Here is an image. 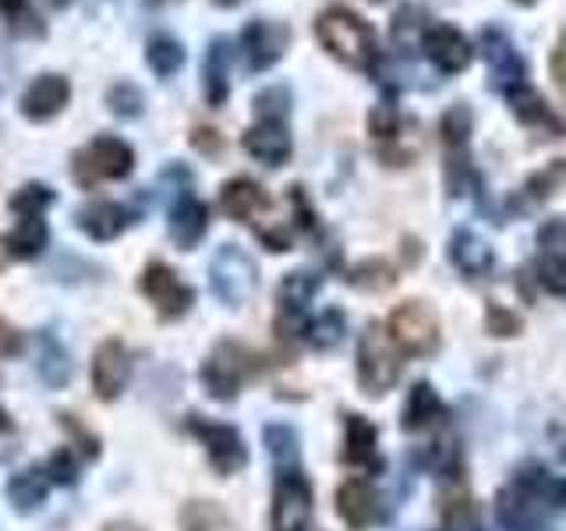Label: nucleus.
<instances>
[{
    "label": "nucleus",
    "mask_w": 566,
    "mask_h": 531,
    "mask_svg": "<svg viewBox=\"0 0 566 531\" xmlns=\"http://www.w3.org/2000/svg\"><path fill=\"white\" fill-rule=\"evenodd\" d=\"M566 507V478H556L542 468L513 475L495 496V518L510 531H538L556 510Z\"/></svg>",
    "instance_id": "obj_1"
},
{
    "label": "nucleus",
    "mask_w": 566,
    "mask_h": 531,
    "mask_svg": "<svg viewBox=\"0 0 566 531\" xmlns=\"http://www.w3.org/2000/svg\"><path fill=\"white\" fill-rule=\"evenodd\" d=\"M315 40L333 61H340L350 71H361V75H376L379 71V35L347 4H329L315 14Z\"/></svg>",
    "instance_id": "obj_2"
},
{
    "label": "nucleus",
    "mask_w": 566,
    "mask_h": 531,
    "mask_svg": "<svg viewBox=\"0 0 566 531\" xmlns=\"http://www.w3.org/2000/svg\"><path fill=\"white\" fill-rule=\"evenodd\" d=\"M135 170V149L117 135H96L88 146L71 156V177L82 188H96L103 181H124Z\"/></svg>",
    "instance_id": "obj_3"
},
{
    "label": "nucleus",
    "mask_w": 566,
    "mask_h": 531,
    "mask_svg": "<svg viewBox=\"0 0 566 531\" xmlns=\"http://www.w3.org/2000/svg\"><path fill=\"white\" fill-rule=\"evenodd\" d=\"M400 347L386 326H368L358 341V383L368 397H382L400 379Z\"/></svg>",
    "instance_id": "obj_4"
},
{
    "label": "nucleus",
    "mask_w": 566,
    "mask_h": 531,
    "mask_svg": "<svg viewBox=\"0 0 566 531\" xmlns=\"http://www.w3.org/2000/svg\"><path fill=\"white\" fill-rule=\"evenodd\" d=\"M209 288L223 305L241 309L259 288V266L241 244H220L209 262Z\"/></svg>",
    "instance_id": "obj_5"
},
{
    "label": "nucleus",
    "mask_w": 566,
    "mask_h": 531,
    "mask_svg": "<svg viewBox=\"0 0 566 531\" xmlns=\"http://www.w3.org/2000/svg\"><path fill=\"white\" fill-rule=\"evenodd\" d=\"M386 330L394 336V344L403 354H411V358H424V354L439 347V315L432 312V305H424L418 298L403 301V305L389 312Z\"/></svg>",
    "instance_id": "obj_6"
},
{
    "label": "nucleus",
    "mask_w": 566,
    "mask_h": 531,
    "mask_svg": "<svg viewBox=\"0 0 566 531\" xmlns=\"http://www.w3.org/2000/svg\"><path fill=\"white\" fill-rule=\"evenodd\" d=\"M478 46H482V58L489 67V85L495 93L506 96L513 85L527 82V64L521 58L517 43H513V35L503 25H485L478 32Z\"/></svg>",
    "instance_id": "obj_7"
},
{
    "label": "nucleus",
    "mask_w": 566,
    "mask_h": 531,
    "mask_svg": "<svg viewBox=\"0 0 566 531\" xmlns=\"http://www.w3.org/2000/svg\"><path fill=\"white\" fill-rule=\"evenodd\" d=\"M312 524V486L301 468H283L273 489L270 531H308Z\"/></svg>",
    "instance_id": "obj_8"
},
{
    "label": "nucleus",
    "mask_w": 566,
    "mask_h": 531,
    "mask_svg": "<svg viewBox=\"0 0 566 531\" xmlns=\"http://www.w3.org/2000/svg\"><path fill=\"white\" fill-rule=\"evenodd\" d=\"M291 25L283 22H273V18H255V22H248L241 29V53H244V67L252 71V75H262V71H270L283 61V53L291 50Z\"/></svg>",
    "instance_id": "obj_9"
},
{
    "label": "nucleus",
    "mask_w": 566,
    "mask_h": 531,
    "mask_svg": "<svg viewBox=\"0 0 566 531\" xmlns=\"http://www.w3.org/2000/svg\"><path fill=\"white\" fill-rule=\"evenodd\" d=\"M424 61H429L439 75H460V71H468L471 61H474V46L464 32L450 22H429L418 40Z\"/></svg>",
    "instance_id": "obj_10"
},
{
    "label": "nucleus",
    "mask_w": 566,
    "mask_h": 531,
    "mask_svg": "<svg viewBox=\"0 0 566 531\" xmlns=\"http://www.w3.org/2000/svg\"><path fill=\"white\" fill-rule=\"evenodd\" d=\"M188 429L202 439L209 465L217 468L220 475H234L248 465V450H244V439L234 425H223V421H206L199 415L188 418Z\"/></svg>",
    "instance_id": "obj_11"
},
{
    "label": "nucleus",
    "mask_w": 566,
    "mask_h": 531,
    "mask_svg": "<svg viewBox=\"0 0 566 531\" xmlns=\"http://www.w3.org/2000/svg\"><path fill=\"white\" fill-rule=\"evenodd\" d=\"M138 291L153 301L156 312L164 319H181L195 301V291L170 270L167 262H149L146 270H142Z\"/></svg>",
    "instance_id": "obj_12"
},
{
    "label": "nucleus",
    "mask_w": 566,
    "mask_h": 531,
    "mask_svg": "<svg viewBox=\"0 0 566 531\" xmlns=\"http://www.w3.org/2000/svg\"><path fill=\"white\" fill-rule=\"evenodd\" d=\"M71 103V82L57 71H43V75H35L25 93L18 96V114L32 124H43V121H53L64 106Z\"/></svg>",
    "instance_id": "obj_13"
},
{
    "label": "nucleus",
    "mask_w": 566,
    "mask_h": 531,
    "mask_svg": "<svg viewBox=\"0 0 566 531\" xmlns=\"http://www.w3.org/2000/svg\"><path fill=\"white\" fill-rule=\"evenodd\" d=\"M248 362H252V358H248L238 344H220L217 351H212L206 358V365H202V383L209 389V397L234 400L244 376H248V368H252Z\"/></svg>",
    "instance_id": "obj_14"
},
{
    "label": "nucleus",
    "mask_w": 566,
    "mask_h": 531,
    "mask_svg": "<svg viewBox=\"0 0 566 531\" xmlns=\"http://www.w3.org/2000/svg\"><path fill=\"white\" fill-rule=\"evenodd\" d=\"M132 379V354L120 341H103L93 354V389L99 400H117Z\"/></svg>",
    "instance_id": "obj_15"
},
{
    "label": "nucleus",
    "mask_w": 566,
    "mask_h": 531,
    "mask_svg": "<svg viewBox=\"0 0 566 531\" xmlns=\"http://www.w3.org/2000/svg\"><path fill=\"white\" fill-rule=\"evenodd\" d=\"M244 153L259 159L265 167H283L294 153V138L287 132V121H255L252 128L241 135Z\"/></svg>",
    "instance_id": "obj_16"
},
{
    "label": "nucleus",
    "mask_w": 566,
    "mask_h": 531,
    "mask_svg": "<svg viewBox=\"0 0 566 531\" xmlns=\"http://www.w3.org/2000/svg\"><path fill=\"white\" fill-rule=\"evenodd\" d=\"M506 103H510V114L517 117L524 128H538V132L553 135V138L566 135V124L556 117V111L548 106V100L538 93L535 85H527V82L513 85L506 93Z\"/></svg>",
    "instance_id": "obj_17"
},
{
    "label": "nucleus",
    "mask_w": 566,
    "mask_h": 531,
    "mask_svg": "<svg viewBox=\"0 0 566 531\" xmlns=\"http://www.w3.org/2000/svg\"><path fill=\"white\" fill-rule=\"evenodd\" d=\"M447 256L453 262V270H460L468 280H478V277H485L492 266H495V252H492V244L482 238V235H474L471 227H457L453 235H450V244H447Z\"/></svg>",
    "instance_id": "obj_18"
},
{
    "label": "nucleus",
    "mask_w": 566,
    "mask_h": 531,
    "mask_svg": "<svg viewBox=\"0 0 566 531\" xmlns=\"http://www.w3.org/2000/svg\"><path fill=\"white\" fill-rule=\"evenodd\" d=\"M170 238L174 244L181 248V252H191L195 244H199L206 238V230H209V209L202 199H195L191 191H181L177 195V202L170 206Z\"/></svg>",
    "instance_id": "obj_19"
},
{
    "label": "nucleus",
    "mask_w": 566,
    "mask_h": 531,
    "mask_svg": "<svg viewBox=\"0 0 566 531\" xmlns=\"http://www.w3.org/2000/svg\"><path fill=\"white\" fill-rule=\"evenodd\" d=\"M230 61H234V43L227 35L209 40L202 58V93L209 106H223L230 96Z\"/></svg>",
    "instance_id": "obj_20"
},
{
    "label": "nucleus",
    "mask_w": 566,
    "mask_h": 531,
    "mask_svg": "<svg viewBox=\"0 0 566 531\" xmlns=\"http://www.w3.org/2000/svg\"><path fill=\"white\" fill-rule=\"evenodd\" d=\"M75 223L78 230H85L93 241H114L120 238L124 230H128L132 223V209L128 206H120V202H111V199H103V202H88L75 212Z\"/></svg>",
    "instance_id": "obj_21"
},
{
    "label": "nucleus",
    "mask_w": 566,
    "mask_h": 531,
    "mask_svg": "<svg viewBox=\"0 0 566 531\" xmlns=\"http://www.w3.org/2000/svg\"><path fill=\"white\" fill-rule=\"evenodd\" d=\"M336 513L347 521V528L365 531L371 521L379 518V500L376 489H371L365 478H347V482L336 489Z\"/></svg>",
    "instance_id": "obj_22"
},
{
    "label": "nucleus",
    "mask_w": 566,
    "mask_h": 531,
    "mask_svg": "<svg viewBox=\"0 0 566 531\" xmlns=\"http://www.w3.org/2000/svg\"><path fill=\"white\" fill-rule=\"evenodd\" d=\"M220 206L230 220H255L259 212L270 209V195L252 177H234L220 188Z\"/></svg>",
    "instance_id": "obj_23"
},
{
    "label": "nucleus",
    "mask_w": 566,
    "mask_h": 531,
    "mask_svg": "<svg viewBox=\"0 0 566 531\" xmlns=\"http://www.w3.org/2000/svg\"><path fill=\"white\" fill-rule=\"evenodd\" d=\"M379 433L365 415H347L344 418V460L354 468H379V454H376Z\"/></svg>",
    "instance_id": "obj_24"
},
{
    "label": "nucleus",
    "mask_w": 566,
    "mask_h": 531,
    "mask_svg": "<svg viewBox=\"0 0 566 531\" xmlns=\"http://www.w3.org/2000/svg\"><path fill=\"white\" fill-rule=\"evenodd\" d=\"M35 372H40V379L50 389H64L71 383L75 365H71V354L57 336H50V333L35 336Z\"/></svg>",
    "instance_id": "obj_25"
},
{
    "label": "nucleus",
    "mask_w": 566,
    "mask_h": 531,
    "mask_svg": "<svg viewBox=\"0 0 566 531\" xmlns=\"http://www.w3.org/2000/svg\"><path fill=\"white\" fill-rule=\"evenodd\" d=\"M442 418H447V407H442L436 389L429 383H415L411 394H407V404H403V418H400L403 429L421 433V429H432V425Z\"/></svg>",
    "instance_id": "obj_26"
},
{
    "label": "nucleus",
    "mask_w": 566,
    "mask_h": 531,
    "mask_svg": "<svg viewBox=\"0 0 566 531\" xmlns=\"http://www.w3.org/2000/svg\"><path fill=\"white\" fill-rule=\"evenodd\" d=\"M146 64L156 79H170L185 67V43L170 32H153L146 40Z\"/></svg>",
    "instance_id": "obj_27"
},
{
    "label": "nucleus",
    "mask_w": 566,
    "mask_h": 531,
    "mask_svg": "<svg viewBox=\"0 0 566 531\" xmlns=\"http://www.w3.org/2000/svg\"><path fill=\"white\" fill-rule=\"evenodd\" d=\"M46 241H50V227H46L43 217H22V220H18V227L4 238L8 252L14 259H40Z\"/></svg>",
    "instance_id": "obj_28"
},
{
    "label": "nucleus",
    "mask_w": 566,
    "mask_h": 531,
    "mask_svg": "<svg viewBox=\"0 0 566 531\" xmlns=\"http://www.w3.org/2000/svg\"><path fill=\"white\" fill-rule=\"evenodd\" d=\"M471 135H474V111H471V103L447 106L442 117H439V138H442V146H447V153H464Z\"/></svg>",
    "instance_id": "obj_29"
},
{
    "label": "nucleus",
    "mask_w": 566,
    "mask_h": 531,
    "mask_svg": "<svg viewBox=\"0 0 566 531\" xmlns=\"http://www.w3.org/2000/svg\"><path fill=\"white\" fill-rule=\"evenodd\" d=\"M323 288V277H315L308 270H294L280 280V312H301L312 305V298Z\"/></svg>",
    "instance_id": "obj_30"
},
{
    "label": "nucleus",
    "mask_w": 566,
    "mask_h": 531,
    "mask_svg": "<svg viewBox=\"0 0 566 531\" xmlns=\"http://www.w3.org/2000/svg\"><path fill=\"white\" fill-rule=\"evenodd\" d=\"M347 283L358 291H368V294H382L397 283V270L386 259H361L358 266H350Z\"/></svg>",
    "instance_id": "obj_31"
},
{
    "label": "nucleus",
    "mask_w": 566,
    "mask_h": 531,
    "mask_svg": "<svg viewBox=\"0 0 566 531\" xmlns=\"http://www.w3.org/2000/svg\"><path fill=\"white\" fill-rule=\"evenodd\" d=\"M46 496V478L40 468H29V471H18L11 482H8V500L18 513H29L43 503Z\"/></svg>",
    "instance_id": "obj_32"
},
{
    "label": "nucleus",
    "mask_w": 566,
    "mask_h": 531,
    "mask_svg": "<svg viewBox=\"0 0 566 531\" xmlns=\"http://www.w3.org/2000/svg\"><path fill=\"white\" fill-rule=\"evenodd\" d=\"M439 531H482L478 521V507L468 492H447L442 496V524Z\"/></svg>",
    "instance_id": "obj_33"
},
{
    "label": "nucleus",
    "mask_w": 566,
    "mask_h": 531,
    "mask_svg": "<svg viewBox=\"0 0 566 531\" xmlns=\"http://www.w3.org/2000/svg\"><path fill=\"white\" fill-rule=\"evenodd\" d=\"M344 333H347V319H344L340 309H326L318 319H312L308 330H305L308 344H312L315 351H333L336 344L344 341Z\"/></svg>",
    "instance_id": "obj_34"
},
{
    "label": "nucleus",
    "mask_w": 566,
    "mask_h": 531,
    "mask_svg": "<svg viewBox=\"0 0 566 531\" xmlns=\"http://www.w3.org/2000/svg\"><path fill=\"white\" fill-rule=\"evenodd\" d=\"M181 528L185 531H234V524H230L227 513L209 503V500H195L181 510Z\"/></svg>",
    "instance_id": "obj_35"
},
{
    "label": "nucleus",
    "mask_w": 566,
    "mask_h": 531,
    "mask_svg": "<svg viewBox=\"0 0 566 531\" xmlns=\"http://www.w3.org/2000/svg\"><path fill=\"white\" fill-rule=\"evenodd\" d=\"M106 111L124 121H135L146 111V93H142L135 82H114L106 88Z\"/></svg>",
    "instance_id": "obj_36"
},
{
    "label": "nucleus",
    "mask_w": 566,
    "mask_h": 531,
    "mask_svg": "<svg viewBox=\"0 0 566 531\" xmlns=\"http://www.w3.org/2000/svg\"><path fill=\"white\" fill-rule=\"evenodd\" d=\"M400 111L389 100L376 103L368 111V135L371 142H379V146H389V142H397L400 138Z\"/></svg>",
    "instance_id": "obj_37"
},
{
    "label": "nucleus",
    "mask_w": 566,
    "mask_h": 531,
    "mask_svg": "<svg viewBox=\"0 0 566 531\" xmlns=\"http://www.w3.org/2000/svg\"><path fill=\"white\" fill-rule=\"evenodd\" d=\"M265 447H270V457L280 468H294L297 460V433L291 425H265Z\"/></svg>",
    "instance_id": "obj_38"
},
{
    "label": "nucleus",
    "mask_w": 566,
    "mask_h": 531,
    "mask_svg": "<svg viewBox=\"0 0 566 531\" xmlns=\"http://www.w3.org/2000/svg\"><path fill=\"white\" fill-rule=\"evenodd\" d=\"M559 188H566V159H553L545 170L531 174L524 191L531 195V199H548V195H556Z\"/></svg>",
    "instance_id": "obj_39"
},
{
    "label": "nucleus",
    "mask_w": 566,
    "mask_h": 531,
    "mask_svg": "<svg viewBox=\"0 0 566 531\" xmlns=\"http://www.w3.org/2000/svg\"><path fill=\"white\" fill-rule=\"evenodd\" d=\"M255 114L259 121H283L291 114V88L287 85H270L255 96Z\"/></svg>",
    "instance_id": "obj_40"
},
{
    "label": "nucleus",
    "mask_w": 566,
    "mask_h": 531,
    "mask_svg": "<svg viewBox=\"0 0 566 531\" xmlns=\"http://www.w3.org/2000/svg\"><path fill=\"white\" fill-rule=\"evenodd\" d=\"M53 199H57V195H53L46 185L32 181V185H25V188H18V191H14L11 209H14V212H22V217H43V209L53 206Z\"/></svg>",
    "instance_id": "obj_41"
},
{
    "label": "nucleus",
    "mask_w": 566,
    "mask_h": 531,
    "mask_svg": "<svg viewBox=\"0 0 566 531\" xmlns=\"http://www.w3.org/2000/svg\"><path fill=\"white\" fill-rule=\"evenodd\" d=\"M535 277H538V283L548 294L566 298V259H559V256H538Z\"/></svg>",
    "instance_id": "obj_42"
},
{
    "label": "nucleus",
    "mask_w": 566,
    "mask_h": 531,
    "mask_svg": "<svg viewBox=\"0 0 566 531\" xmlns=\"http://www.w3.org/2000/svg\"><path fill=\"white\" fill-rule=\"evenodd\" d=\"M0 14L8 18V25L14 32H22V35H43V25H40V18H35L29 11V0H0Z\"/></svg>",
    "instance_id": "obj_43"
},
{
    "label": "nucleus",
    "mask_w": 566,
    "mask_h": 531,
    "mask_svg": "<svg viewBox=\"0 0 566 531\" xmlns=\"http://www.w3.org/2000/svg\"><path fill=\"white\" fill-rule=\"evenodd\" d=\"M485 330L495 333V336H517L524 330V323H521L517 312H510L506 305H500V301H489V309H485Z\"/></svg>",
    "instance_id": "obj_44"
},
{
    "label": "nucleus",
    "mask_w": 566,
    "mask_h": 531,
    "mask_svg": "<svg viewBox=\"0 0 566 531\" xmlns=\"http://www.w3.org/2000/svg\"><path fill=\"white\" fill-rule=\"evenodd\" d=\"M538 244L542 256H559L566 259V217H553L538 227Z\"/></svg>",
    "instance_id": "obj_45"
},
{
    "label": "nucleus",
    "mask_w": 566,
    "mask_h": 531,
    "mask_svg": "<svg viewBox=\"0 0 566 531\" xmlns=\"http://www.w3.org/2000/svg\"><path fill=\"white\" fill-rule=\"evenodd\" d=\"M429 460H432V468H436L442 478H453V475H457V468H460V450H457V439H453V436H442V439H436V447H432Z\"/></svg>",
    "instance_id": "obj_46"
},
{
    "label": "nucleus",
    "mask_w": 566,
    "mask_h": 531,
    "mask_svg": "<svg viewBox=\"0 0 566 531\" xmlns=\"http://www.w3.org/2000/svg\"><path fill=\"white\" fill-rule=\"evenodd\" d=\"M50 478L53 482H61V486H71L78 478V460L71 450H57L50 457Z\"/></svg>",
    "instance_id": "obj_47"
},
{
    "label": "nucleus",
    "mask_w": 566,
    "mask_h": 531,
    "mask_svg": "<svg viewBox=\"0 0 566 531\" xmlns=\"http://www.w3.org/2000/svg\"><path fill=\"white\" fill-rule=\"evenodd\" d=\"M191 146L199 153H206V156H217L223 149V138H220L217 128H195L191 132Z\"/></svg>",
    "instance_id": "obj_48"
},
{
    "label": "nucleus",
    "mask_w": 566,
    "mask_h": 531,
    "mask_svg": "<svg viewBox=\"0 0 566 531\" xmlns=\"http://www.w3.org/2000/svg\"><path fill=\"white\" fill-rule=\"evenodd\" d=\"M259 241L270 248V252H291L294 235H291L287 227H280V230H259Z\"/></svg>",
    "instance_id": "obj_49"
},
{
    "label": "nucleus",
    "mask_w": 566,
    "mask_h": 531,
    "mask_svg": "<svg viewBox=\"0 0 566 531\" xmlns=\"http://www.w3.org/2000/svg\"><path fill=\"white\" fill-rule=\"evenodd\" d=\"M553 79H556V85L566 93V29H563L559 43L553 50Z\"/></svg>",
    "instance_id": "obj_50"
},
{
    "label": "nucleus",
    "mask_w": 566,
    "mask_h": 531,
    "mask_svg": "<svg viewBox=\"0 0 566 531\" xmlns=\"http://www.w3.org/2000/svg\"><path fill=\"white\" fill-rule=\"evenodd\" d=\"M22 351V336H18L8 323H0V354H18Z\"/></svg>",
    "instance_id": "obj_51"
},
{
    "label": "nucleus",
    "mask_w": 566,
    "mask_h": 531,
    "mask_svg": "<svg viewBox=\"0 0 566 531\" xmlns=\"http://www.w3.org/2000/svg\"><path fill=\"white\" fill-rule=\"evenodd\" d=\"M11 429V418H8V412L0 407V433H8Z\"/></svg>",
    "instance_id": "obj_52"
},
{
    "label": "nucleus",
    "mask_w": 566,
    "mask_h": 531,
    "mask_svg": "<svg viewBox=\"0 0 566 531\" xmlns=\"http://www.w3.org/2000/svg\"><path fill=\"white\" fill-rule=\"evenodd\" d=\"M212 4H220V8H238L241 0H212Z\"/></svg>",
    "instance_id": "obj_53"
},
{
    "label": "nucleus",
    "mask_w": 566,
    "mask_h": 531,
    "mask_svg": "<svg viewBox=\"0 0 566 531\" xmlns=\"http://www.w3.org/2000/svg\"><path fill=\"white\" fill-rule=\"evenodd\" d=\"M106 531H138V528H132V524H111Z\"/></svg>",
    "instance_id": "obj_54"
},
{
    "label": "nucleus",
    "mask_w": 566,
    "mask_h": 531,
    "mask_svg": "<svg viewBox=\"0 0 566 531\" xmlns=\"http://www.w3.org/2000/svg\"><path fill=\"white\" fill-rule=\"evenodd\" d=\"M513 4H521V8H531V4H535V0H513Z\"/></svg>",
    "instance_id": "obj_55"
},
{
    "label": "nucleus",
    "mask_w": 566,
    "mask_h": 531,
    "mask_svg": "<svg viewBox=\"0 0 566 531\" xmlns=\"http://www.w3.org/2000/svg\"><path fill=\"white\" fill-rule=\"evenodd\" d=\"M50 4H57V8H67V4H71V0H50Z\"/></svg>",
    "instance_id": "obj_56"
},
{
    "label": "nucleus",
    "mask_w": 566,
    "mask_h": 531,
    "mask_svg": "<svg viewBox=\"0 0 566 531\" xmlns=\"http://www.w3.org/2000/svg\"><path fill=\"white\" fill-rule=\"evenodd\" d=\"M371 4H382V0H371Z\"/></svg>",
    "instance_id": "obj_57"
}]
</instances>
